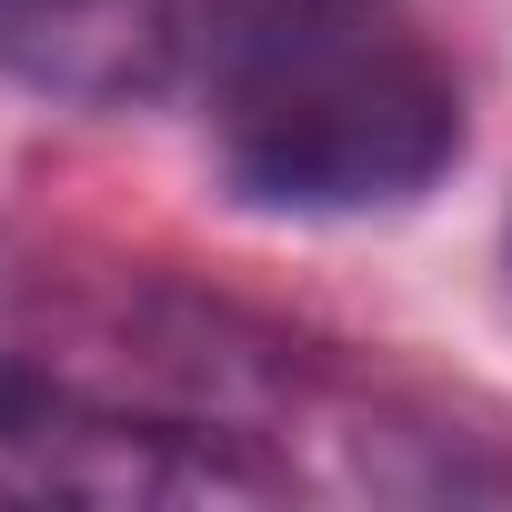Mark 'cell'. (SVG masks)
<instances>
[{
    "instance_id": "obj_1",
    "label": "cell",
    "mask_w": 512,
    "mask_h": 512,
    "mask_svg": "<svg viewBox=\"0 0 512 512\" xmlns=\"http://www.w3.org/2000/svg\"><path fill=\"white\" fill-rule=\"evenodd\" d=\"M462 151V81L392 0H231L211 31V161L231 201L362 221Z\"/></svg>"
},
{
    "instance_id": "obj_2",
    "label": "cell",
    "mask_w": 512,
    "mask_h": 512,
    "mask_svg": "<svg viewBox=\"0 0 512 512\" xmlns=\"http://www.w3.org/2000/svg\"><path fill=\"white\" fill-rule=\"evenodd\" d=\"M181 11L171 0H0V61L71 101H131L171 71Z\"/></svg>"
}]
</instances>
